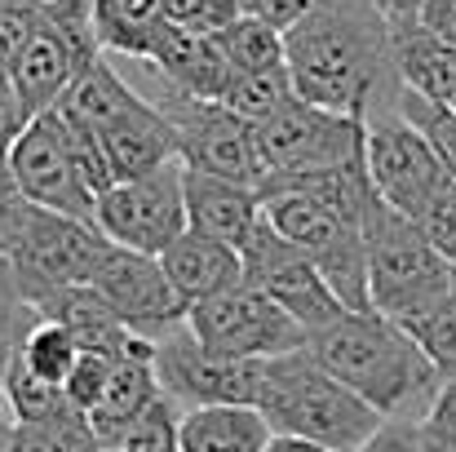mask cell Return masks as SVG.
I'll use <instances>...</instances> for the list:
<instances>
[{"mask_svg":"<svg viewBox=\"0 0 456 452\" xmlns=\"http://www.w3.org/2000/svg\"><path fill=\"white\" fill-rule=\"evenodd\" d=\"M293 94L341 116H377L399 103L395 31L372 0H314L284 31Z\"/></svg>","mask_w":456,"mask_h":452,"instance_id":"1","label":"cell"},{"mask_svg":"<svg viewBox=\"0 0 456 452\" xmlns=\"http://www.w3.org/2000/svg\"><path fill=\"white\" fill-rule=\"evenodd\" d=\"M305 350L386 422H426L444 390V377L421 341L381 310H341L332 324L305 337Z\"/></svg>","mask_w":456,"mask_h":452,"instance_id":"2","label":"cell"},{"mask_svg":"<svg viewBox=\"0 0 456 452\" xmlns=\"http://www.w3.org/2000/svg\"><path fill=\"white\" fill-rule=\"evenodd\" d=\"M257 413L275 435L332 452H359L386 426V417L372 404H363L350 386H341L305 346L266 359Z\"/></svg>","mask_w":456,"mask_h":452,"instance_id":"3","label":"cell"},{"mask_svg":"<svg viewBox=\"0 0 456 452\" xmlns=\"http://www.w3.org/2000/svg\"><path fill=\"white\" fill-rule=\"evenodd\" d=\"M363 262H368V306L386 319L412 328L452 289L456 267L426 240L421 222L395 213L381 195L363 218Z\"/></svg>","mask_w":456,"mask_h":452,"instance_id":"4","label":"cell"},{"mask_svg":"<svg viewBox=\"0 0 456 452\" xmlns=\"http://www.w3.org/2000/svg\"><path fill=\"white\" fill-rule=\"evenodd\" d=\"M262 218L297 244L305 258L323 271L332 293L350 310H372L368 306V262H363V226L328 209L323 200L302 191H262Z\"/></svg>","mask_w":456,"mask_h":452,"instance_id":"5","label":"cell"},{"mask_svg":"<svg viewBox=\"0 0 456 452\" xmlns=\"http://www.w3.org/2000/svg\"><path fill=\"white\" fill-rule=\"evenodd\" d=\"M107 235L94 226V222H80V218H67V213H49L36 204L22 240L13 244L9 258H0L13 275V284L27 293L31 306L58 293V289H76V284H89L102 253H107Z\"/></svg>","mask_w":456,"mask_h":452,"instance_id":"6","label":"cell"},{"mask_svg":"<svg viewBox=\"0 0 456 452\" xmlns=\"http://www.w3.org/2000/svg\"><path fill=\"white\" fill-rule=\"evenodd\" d=\"M155 377L159 390L186 408H257L266 359H235L208 350L191 328H177L155 341Z\"/></svg>","mask_w":456,"mask_h":452,"instance_id":"7","label":"cell"},{"mask_svg":"<svg viewBox=\"0 0 456 452\" xmlns=\"http://www.w3.org/2000/svg\"><path fill=\"white\" fill-rule=\"evenodd\" d=\"M155 107L173 120L177 160L191 173H208V177H226V182H244V186H262L266 182L257 125H248L244 116H235L222 103L186 98V94H173V89Z\"/></svg>","mask_w":456,"mask_h":452,"instance_id":"8","label":"cell"},{"mask_svg":"<svg viewBox=\"0 0 456 452\" xmlns=\"http://www.w3.org/2000/svg\"><path fill=\"white\" fill-rule=\"evenodd\" d=\"M363 164L372 177V191L403 218L421 222V213L452 186L444 160L426 143L421 129H412L399 107L368 116V143H363Z\"/></svg>","mask_w":456,"mask_h":452,"instance_id":"9","label":"cell"},{"mask_svg":"<svg viewBox=\"0 0 456 452\" xmlns=\"http://www.w3.org/2000/svg\"><path fill=\"white\" fill-rule=\"evenodd\" d=\"M94 226L120 249L159 258L186 231V164L173 160L147 177H125L102 191Z\"/></svg>","mask_w":456,"mask_h":452,"instance_id":"10","label":"cell"},{"mask_svg":"<svg viewBox=\"0 0 456 452\" xmlns=\"http://www.w3.org/2000/svg\"><path fill=\"white\" fill-rule=\"evenodd\" d=\"M363 143H368V120L323 111L305 98L284 103L271 120L257 125V147L266 160V177L271 173L297 177V173H319V168L363 160Z\"/></svg>","mask_w":456,"mask_h":452,"instance_id":"11","label":"cell"},{"mask_svg":"<svg viewBox=\"0 0 456 452\" xmlns=\"http://www.w3.org/2000/svg\"><path fill=\"white\" fill-rule=\"evenodd\" d=\"M186 328L208 350H222L235 359H275L305 346L302 324L289 310H280L266 293H257L253 284H235L217 298L195 301L186 315Z\"/></svg>","mask_w":456,"mask_h":452,"instance_id":"12","label":"cell"},{"mask_svg":"<svg viewBox=\"0 0 456 452\" xmlns=\"http://www.w3.org/2000/svg\"><path fill=\"white\" fill-rule=\"evenodd\" d=\"M244 258V284H253L257 293L275 301L280 310H289L305 328V337L323 324H332L341 310H350L346 301L332 293V284L323 280V271L305 258L297 244H289L266 218L257 222L253 240L240 249Z\"/></svg>","mask_w":456,"mask_h":452,"instance_id":"13","label":"cell"},{"mask_svg":"<svg viewBox=\"0 0 456 452\" xmlns=\"http://www.w3.org/2000/svg\"><path fill=\"white\" fill-rule=\"evenodd\" d=\"M9 168H13L18 191L31 204H40L49 213L94 222L98 195L89 191V182H85V173H80V164L71 155V138H67V125H62L58 111H45V116L27 120V129L9 147Z\"/></svg>","mask_w":456,"mask_h":452,"instance_id":"14","label":"cell"},{"mask_svg":"<svg viewBox=\"0 0 456 452\" xmlns=\"http://www.w3.org/2000/svg\"><path fill=\"white\" fill-rule=\"evenodd\" d=\"M89 284L107 298V306L116 310V319L134 337L159 341V337L186 328L191 306L182 301V293L173 289V280L164 275L159 258H151V253L107 244V253H102V262H98Z\"/></svg>","mask_w":456,"mask_h":452,"instance_id":"15","label":"cell"},{"mask_svg":"<svg viewBox=\"0 0 456 452\" xmlns=\"http://www.w3.org/2000/svg\"><path fill=\"white\" fill-rule=\"evenodd\" d=\"M262 222V191L186 168V231L244 249Z\"/></svg>","mask_w":456,"mask_h":452,"instance_id":"16","label":"cell"},{"mask_svg":"<svg viewBox=\"0 0 456 452\" xmlns=\"http://www.w3.org/2000/svg\"><path fill=\"white\" fill-rule=\"evenodd\" d=\"M159 267L164 275L173 280V289L182 293L186 306L195 301H208L235 284H244V258L240 249L222 244V240H208L200 231H182L164 253H159Z\"/></svg>","mask_w":456,"mask_h":452,"instance_id":"17","label":"cell"},{"mask_svg":"<svg viewBox=\"0 0 456 452\" xmlns=\"http://www.w3.org/2000/svg\"><path fill=\"white\" fill-rule=\"evenodd\" d=\"M151 67L164 76V85L173 94H186V98H204V103H222L226 85L235 80L217 36H191V31H177L168 27L159 36L151 53Z\"/></svg>","mask_w":456,"mask_h":452,"instance_id":"18","label":"cell"},{"mask_svg":"<svg viewBox=\"0 0 456 452\" xmlns=\"http://www.w3.org/2000/svg\"><path fill=\"white\" fill-rule=\"evenodd\" d=\"M159 377H155V341L147 337H129L125 355L116 359L111 368V382H107V395L102 404L89 413V426L98 435V444L107 448L129 422H138L155 399H159Z\"/></svg>","mask_w":456,"mask_h":452,"instance_id":"19","label":"cell"},{"mask_svg":"<svg viewBox=\"0 0 456 452\" xmlns=\"http://www.w3.org/2000/svg\"><path fill=\"white\" fill-rule=\"evenodd\" d=\"M98 134H102V143L111 151V164H116L120 182L125 177H147V173L177 160V129L147 98H138L120 120H111Z\"/></svg>","mask_w":456,"mask_h":452,"instance_id":"20","label":"cell"},{"mask_svg":"<svg viewBox=\"0 0 456 452\" xmlns=\"http://www.w3.org/2000/svg\"><path fill=\"white\" fill-rule=\"evenodd\" d=\"M395 76H399V89L452 107L456 103V45L439 40L421 22L417 27H399L395 31Z\"/></svg>","mask_w":456,"mask_h":452,"instance_id":"21","label":"cell"},{"mask_svg":"<svg viewBox=\"0 0 456 452\" xmlns=\"http://www.w3.org/2000/svg\"><path fill=\"white\" fill-rule=\"evenodd\" d=\"M40 319H58L62 328L76 333L80 350H98V355H111L120 359L125 346H129V328L116 319V310L107 306V298L94 289V284H76V289H58L36 306Z\"/></svg>","mask_w":456,"mask_h":452,"instance_id":"22","label":"cell"},{"mask_svg":"<svg viewBox=\"0 0 456 452\" xmlns=\"http://www.w3.org/2000/svg\"><path fill=\"white\" fill-rule=\"evenodd\" d=\"M164 31H168L164 0H94V36L102 53L151 62Z\"/></svg>","mask_w":456,"mask_h":452,"instance_id":"23","label":"cell"},{"mask_svg":"<svg viewBox=\"0 0 456 452\" xmlns=\"http://www.w3.org/2000/svg\"><path fill=\"white\" fill-rule=\"evenodd\" d=\"M275 431L257 408H186L182 452H266Z\"/></svg>","mask_w":456,"mask_h":452,"instance_id":"24","label":"cell"},{"mask_svg":"<svg viewBox=\"0 0 456 452\" xmlns=\"http://www.w3.org/2000/svg\"><path fill=\"white\" fill-rule=\"evenodd\" d=\"M138 98H142V94H134V89L125 85V76H120L107 58H94V62L71 80V89L62 94V103H58L53 111L67 116V120H80V125H89V129H107V125L120 120Z\"/></svg>","mask_w":456,"mask_h":452,"instance_id":"25","label":"cell"},{"mask_svg":"<svg viewBox=\"0 0 456 452\" xmlns=\"http://www.w3.org/2000/svg\"><path fill=\"white\" fill-rule=\"evenodd\" d=\"M217 45H222V53H226L235 76H257V71L284 67V31L262 22V18H253V13H244L231 27H222Z\"/></svg>","mask_w":456,"mask_h":452,"instance_id":"26","label":"cell"},{"mask_svg":"<svg viewBox=\"0 0 456 452\" xmlns=\"http://www.w3.org/2000/svg\"><path fill=\"white\" fill-rule=\"evenodd\" d=\"M98 435L89 426L85 413H76L71 404L58 408L53 417L40 422H18L9 435V452H98Z\"/></svg>","mask_w":456,"mask_h":452,"instance_id":"27","label":"cell"},{"mask_svg":"<svg viewBox=\"0 0 456 452\" xmlns=\"http://www.w3.org/2000/svg\"><path fill=\"white\" fill-rule=\"evenodd\" d=\"M18 359H22L40 382H49V386L62 390L67 377H71V368H76V359H80V341H76V333L62 328L58 319H40V324L27 333Z\"/></svg>","mask_w":456,"mask_h":452,"instance_id":"28","label":"cell"},{"mask_svg":"<svg viewBox=\"0 0 456 452\" xmlns=\"http://www.w3.org/2000/svg\"><path fill=\"white\" fill-rule=\"evenodd\" d=\"M293 80H289V67H275V71H257V76H235L222 94V107H231L235 116H244L248 125H262L271 120L284 103H293Z\"/></svg>","mask_w":456,"mask_h":452,"instance_id":"29","label":"cell"},{"mask_svg":"<svg viewBox=\"0 0 456 452\" xmlns=\"http://www.w3.org/2000/svg\"><path fill=\"white\" fill-rule=\"evenodd\" d=\"M107 448H120V452H182V408L159 395L151 408L129 422Z\"/></svg>","mask_w":456,"mask_h":452,"instance_id":"30","label":"cell"},{"mask_svg":"<svg viewBox=\"0 0 456 452\" xmlns=\"http://www.w3.org/2000/svg\"><path fill=\"white\" fill-rule=\"evenodd\" d=\"M399 116L412 125V129H421L426 134V143L435 147V155L444 160V168H448V177L456 182V107L448 103H430V98H421V94H408V89H399Z\"/></svg>","mask_w":456,"mask_h":452,"instance_id":"31","label":"cell"},{"mask_svg":"<svg viewBox=\"0 0 456 452\" xmlns=\"http://www.w3.org/2000/svg\"><path fill=\"white\" fill-rule=\"evenodd\" d=\"M408 333L421 341V350H426L430 364L439 368L444 386L456 382V280H452V289L439 298V306H435L430 315H421Z\"/></svg>","mask_w":456,"mask_h":452,"instance_id":"32","label":"cell"},{"mask_svg":"<svg viewBox=\"0 0 456 452\" xmlns=\"http://www.w3.org/2000/svg\"><path fill=\"white\" fill-rule=\"evenodd\" d=\"M36 324H40V310L27 301V293L13 284L9 267L0 262V390H4L9 364L18 359V350H22V341Z\"/></svg>","mask_w":456,"mask_h":452,"instance_id":"33","label":"cell"},{"mask_svg":"<svg viewBox=\"0 0 456 452\" xmlns=\"http://www.w3.org/2000/svg\"><path fill=\"white\" fill-rule=\"evenodd\" d=\"M4 404H9L13 422H40V417H53L58 408H67V395L58 386L40 382L22 359H13L4 373Z\"/></svg>","mask_w":456,"mask_h":452,"instance_id":"34","label":"cell"},{"mask_svg":"<svg viewBox=\"0 0 456 452\" xmlns=\"http://www.w3.org/2000/svg\"><path fill=\"white\" fill-rule=\"evenodd\" d=\"M62 125H67L71 155H76V164H80L89 191H94V195L111 191V186L120 182V173H116V164H111V151H107V143H102V134L89 129V125H80V120H67V116H62Z\"/></svg>","mask_w":456,"mask_h":452,"instance_id":"35","label":"cell"},{"mask_svg":"<svg viewBox=\"0 0 456 452\" xmlns=\"http://www.w3.org/2000/svg\"><path fill=\"white\" fill-rule=\"evenodd\" d=\"M164 18L177 31L191 36H217L222 27H231L235 18H244L240 0H164Z\"/></svg>","mask_w":456,"mask_h":452,"instance_id":"36","label":"cell"},{"mask_svg":"<svg viewBox=\"0 0 456 452\" xmlns=\"http://www.w3.org/2000/svg\"><path fill=\"white\" fill-rule=\"evenodd\" d=\"M111 368H116V359H111V355L80 350V359H76V368H71V377H67V386H62L67 404H71L76 413H85V417H89V413L102 404V395H107Z\"/></svg>","mask_w":456,"mask_h":452,"instance_id":"37","label":"cell"},{"mask_svg":"<svg viewBox=\"0 0 456 452\" xmlns=\"http://www.w3.org/2000/svg\"><path fill=\"white\" fill-rule=\"evenodd\" d=\"M40 31V4L36 0H0V67L9 71L18 53Z\"/></svg>","mask_w":456,"mask_h":452,"instance_id":"38","label":"cell"},{"mask_svg":"<svg viewBox=\"0 0 456 452\" xmlns=\"http://www.w3.org/2000/svg\"><path fill=\"white\" fill-rule=\"evenodd\" d=\"M421 231H426V240L456 267V182L421 213Z\"/></svg>","mask_w":456,"mask_h":452,"instance_id":"39","label":"cell"},{"mask_svg":"<svg viewBox=\"0 0 456 452\" xmlns=\"http://www.w3.org/2000/svg\"><path fill=\"white\" fill-rule=\"evenodd\" d=\"M359 452H421V422L395 417V422H386Z\"/></svg>","mask_w":456,"mask_h":452,"instance_id":"40","label":"cell"},{"mask_svg":"<svg viewBox=\"0 0 456 452\" xmlns=\"http://www.w3.org/2000/svg\"><path fill=\"white\" fill-rule=\"evenodd\" d=\"M27 129V111H22V98H18V89H13V76L0 67V147L9 151L13 147V138Z\"/></svg>","mask_w":456,"mask_h":452,"instance_id":"41","label":"cell"},{"mask_svg":"<svg viewBox=\"0 0 456 452\" xmlns=\"http://www.w3.org/2000/svg\"><path fill=\"white\" fill-rule=\"evenodd\" d=\"M240 4H244V13H253V18H262V22L289 31L314 0H240Z\"/></svg>","mask_w":456,"mask_h":452,"instance_id":"42","label":"cell"},{"mask_svg":"<svg viewBox=\"0 0 456 452\" xmlns=\"http://www.w3.org/2000/svg\"><path fill=\"white\" fill-rule=\"evenodd\" d=\"M421 27L435 31L439 40L456 45V0H426V9H421Z\"/></svg>","mask_w":456,"mask_h":452,"instance_id":"43","label":"cell"},{"mask_svg":"<svg viewBox=\"0 0 456 452\" xmlns=\"http://www.w3.org/2000/svg\"><path fill=\"white\" fill-rule=\"evenodd\" d=\"M372 4L386 13L390 31H399V27H417V22H421V9H426V0H372Z\"/></svg>","mask_w":456,"mask_h":452,"instance_id":"44","label":"cell"},{"mask_svg":"<svg viewBox=\"0 0 456 452\" xmlns=\"http://www.w3.org/2000/svg\"><path fill=\"white\" fill-rule=\"evenodd\" d=\"M421 452H456V431L435 422V417H426L421 422Z\"/></svg>","mask_w":456,"mask_h":452,"instance_id":"45","label":"cell"},{"mask_svg":"<svg viewBox=\"0 0 456 452\" xmlns=\"http://www.w3.org/2000/svg\"><path fill=\"white\" fill-rule=\"evenodd\" d=\"M430 417H435V422H444V426H452V431H456V382H448V386L439 390V399H435Z\"/></svg>","mask_w":456,"mask_h":452,"instance_id":"46","label":"cell"},{"mask_svg":"<svg viewBox=\"0 0 456 452\" xmlns=\"http://www.w3.org/2000/svg\"><path fill=\"white\" fill-rule=\"evenodd\" d=\"M266 452H332V448H319V444H305V440H289V435H275Z\"/></svg>","mask_w":456,"mask_h":452,"instance_id":"47","label":"cell"},{"mask_svg":"<svg viewBox=\"0 0 456 452\" xmlns=\"http://www.w3.org/2000/svg\"><path fill=\"white\" fill-rule=\"evenodd\" d=\"M13 413H9V404H4V390H0V452H9V435H13Z\"/></svg>","mask_w":456,"mask_h":452,"instance_id":"48","label":"cell"},{"mask_svg":"<svg viewBox=\"0 0 456 452\" xmlns=\"http://www.w3.org/2000/svg\"><path fill=\"white\" fill-rule=\"evenodd\" d=\"M49 4H94V0H49Z\"/></svg>","mask_w":456,"mask_h":452,"instance_id":"49","label":"cell"},{"mask_svg":"<svg viewBox=\"0 0 456 452\" xmlns=\"http://www.w3.org/2000/svg\"><path fill=\"white\" fill-rule=\"evenodd\" d=\"M98 452H120V448H98Z\"/></svg>","mask_w":456,"mask_h":452,"instance_id":"50","label":"cell"},{"mask_svg":"<svg viewBox=\"0 0 456 452\" xmlns=\"http://www.w3.org/2000/svg\"><path fill=\"white\" fill-rule=\"evenodd\" d=\"M452 107H456V103H452Z\"/></svg>","mask_w":456,"mask_h":452,"instance_id":"51","label":"cell"}]
</instances>
